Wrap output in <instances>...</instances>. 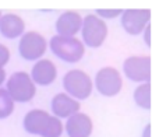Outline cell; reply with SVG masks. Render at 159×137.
I'll use <instances>...</instances> for the list:
<instances>
[{"instance_id": "6da1fadb", "label": "cell", "mask_w": 159, "mask_h": 137, "mask_svg": "<svg viewBox=\"0 0 159 137\" xmlns=\"http://www.w3.org/2000/svg\"><path fill=\"white\" fill-rule=\"evenodd\" d=\"M24 127L31 135L42 137H60L64 126L60 119L52 116L43 109H32L25 115Z\"/></svg>"}, {"instance_id": "7a4b0ae2", "label": "cell", "mask_w": 159, "mask_h": 137, "mask_svg": "<svg viewBox=\"0 0 159 137\" xmlns=\"http://www.w3.org/2000/svg\"><path fill=\"white\" fill-rule=\"evenodd\" d=\"M49 46L52 52L61 60L69 63H77L82 59L85 53V46L81 42V39L75 38H64V36L55 35L52 36L49 42Z\"/></svg>"}, {"instance_id": "3957f363", "label": "cell", "mask_w": 159, "mask_h": 137, "mask_svg": "<svg viewBox=\"0 0 159 137\" xmlns=\"http://www.w3.org/2000/svg\"><path fill=\"white\" fill-rule=\"evenodd\" d=\"M63 85L64 90L67 91V95L74 99H87L92 94L93 83L89 74L85 73L84 70L74 68L64 74L63 77Z\"/></svg>"}, {"instance_id": "277c9868", "label": "cell", "mask_w": 159, "mask_h": 137, "mask_svg": "<svg viewBox=\"0 0 159 137\" xmlns=\"http://www.w3.org/2000/svg\"><path fill=\"white\" fill-rule=\"evenodd\" d=\"M6 91L14 102H28L35 97L36 87L28 73L17 71L10 76Z\"/></svg>"}, {"instance_id": "5b68a950", "label": "cell", "mask_w": 159, "mask_h": 137, "mask_svg": "<svg viewBox=\"0 0 159 137\" xmlns=\"http://www.w3.org/2000/svg\"><path fill=\"white\" fill-rule=\"evenodd\" d=\"M82 39L91 48H99L107 36V25L95 14H88L82 18Z\"/></svg>"}, {"instance_id": "8992f818", "label": "cell", "mask_w": 159, "mask_h": 137, "mask_svg": "<svg viewBox=\"0 0 159 137\" xmlns=\"http://www.w3.org/2000/svg\"><path fill=\"white\" fill-rule=\"evenodd\" d=\"M46 49V39L36 31H28L20 39L18 50L21 58H24L25 60H38L45 55Z\"/></svg>"}, {"instance_id": "52a82bcc", "label": "cell", "mask_w": 159, "mask_h": 137, "mask_svg": "<svg viewBox=\"0 0 159 137\" xmlns=\"http://www.w3.org/2000/svg\"><path fill=\"white\" fill-rule=\"evenodd\" d=\"M95 85L98 91L105 97H115L123 87V78L117 68L106 66L96 73Z\"/></svg>"}, {"instance_id": "ba28073f", "label": "cell", "mask_w": 159, "mask_h": 137, "mask_svg": "<svg viewBox=\"0 0 159 137\" xmlns=\"http://www.w3.org/2000/svg\"><path fill=\"white\" fill-rule=\"evenodd\" d=\"M123 71L127 78L135 83H149L151 80V58L130 56L123 63Z\"/></svg>"}, {"instance_id": "9c48e42d", "label": "cell", "mask_w": 159, "mask_h": 137, "mask_svg": "<svg viewBox=\"0 0 159 137\" xmlns=\"http://www.w3.org/2000/svg\"><path fill=\"white\" fill-rule=\"evenodd\" d=\"M151 11L147 8H129L121 13V25L130 35H138L149 24Z\"/></svg>"}, {"instance_id": "30bf717a", "label": "cell", "mask_w": 159, "mask_h": 137, "mask_svg": "<svg viewBox=\"0 0 159 137\" xmlns=\"http://www.w3.org/2000/svg\"><path fill=\"white\" fill-rule=\"evenodd\" d=\"M82 27V17L78 11L67 10L61 14L56 21V31L59 36L64 38H73L81 31Z\"/></svg>"}, {"instance_id": "8fae6325", "label": "cell", "mask_w": 159, "mask_h": 137, "mask_svg": "<svg viewBox=\"0 0 159 137\" xmlns=\"http://www.w3.org/2000/svg\"><path fill=\"white\" fill-rule=\"evenodd\" d=\"M93 130L92 119L87 113L77 112L66 122V132L69 137H89Z\"/></svg>"}, {"instance_id": "7c38bea8", "label": "cell", "mask_w": 159, "mask_h": 137, "mask_svg": "<svg viewBox=\"0 0 159 137\" xmlns=\"http://www.w3.org/2000/svg\"><path fill=\"white\" fill-rule=\"evenodd\" d=\"M57 77V68L55 63L49 59H41L38 60L32 67L31 71V78L34 84L38 85H49Z\"/></svg>"}, {"instance_id": "4fadbf2b", "label": "cell", "mask_w": 159, "mask_h": 137, "mask_svg": "<svg viewBox=\"0 0 159 137\" xmlns=\"http://www.w3.org/2000/svg\"><path fill=\"white\" fill-rule=\"evenodd\" d=\"M80 108H81L80 102L67 94H57L52 99V111L57 119L70 118L71 115L80 112Z\"/></svg>"}, {"instance_id": "5bb4252c", "label": "cell", "mask_w": 159, "mask_h": 137, "mask_svg": "<svg viewBox=\"0 0 159 137\" xmlns=\"http://www.w3.org/2000/svg\"><path fill=\"white\" fill-rule=\"evenodd\" d=\"M25 31V21L17 14H3L0 17V32L8 39L18 38Z\"/></svg>"}, {"instance_id": "9a60e30c", "label": "cell", "mask_w": 159, "mask_h": 137, "mask_svg": "<svg viewBox=\"0 0 159 137\" xmlns=\"http://www.w3.org/2000/svg\"><path fill=\"white\" fill-rule=\"evenodd\" d=\"M134 101L143 109H149L151 108V84L149 83H143L135 88Z\"/></svg>"}, {"instance_id": "2e32d148", "label": "cell", "mask_w": 159, "mask_h": 137, "mask_svg": "<svg viewBox=\"0 0 159 137\" xmlns=\"http://www.w3.org/2000/svg\"><path fill=\"white\" fill-rule=\"evenodd\" d=\"M14 111V101L4 88H0V119L10 116Z\"/></svg>"}, {"instance_id": "e0dca14e", "label": "cell", "mask_w": 159, "mask_h": 137, "mask_svg": "<svg viewBox=\"0 0 159 137\" xmlns=\"http://www.w3.org/2000/svg\"><path fill=\"white\" fill-rule=\"evenodd\" d=\"M123 13L121 8H98L96 10V14H99V18H115V17L120 16Z\"/></svg>"}, {"instance_id": "ac0fdd59", "label": "cell", "mask_w": 159, "mask_h": 137, "mask_svg": "<svg viewBox=\"0 0 159 137\" xmlns=\"http://www.w3.org/2000/svg\"><path fill=\"white\" fill-rule=\"evenodd\" d=\"M10 60V50L6 45L0 44V68H3Z\"/></svg>"}, {"instance_id": "d6986e66", "label": "cell", "mask_w": 159, "mask_h": 137, "mask_svg": "<svg viewBox=\"0 0 159 137\" xmlns=\"http://www.w3.org/2000/svg\"><path fill=\"white\" fill-rule=\"evenodd\" d=\"M144 31H145V44L148 45V46H151V25L148 24L144 28Z\"/></svg>"}, {"instance_id": "ffe728a7", "label": "cell", "mask_w": 159, "mask_h": 137, "mask_svg": "<svg viewBox=\"0 0 159 137\" xmlns=\"http://www.w3.org/2000/svg\"><path fill=\"white\" fill-rule=\"evenodd\" d=\"M4 80H6V70L4 68H0V85L4 83Z\"/></svg>"}, {"instance_id": "44dd1931", "label": "cell", "mask_w": 159, "mask_h": 137, "mask_svg": "<svg viewBox=\"0 0 159 137\" xmlns=\"http://www.w3.org/2000/svg\"><path fill=\"white\" fill-rule=\"evenodd\" d=\"M149 132H151V126H149V125H147L145 130H144V137H149Z\"/></svg>"}, {"instance_id": "7402d4cb", "label": "cell", "mask_w": 159, "mask_h": 137, "mask_svg": "<svg viewBox=\"0 0 159 137\" xmlns=\"http://www.w3.org/2000/svg\"><path fill=\"white\" fill-rule=\"evenodd\" d=\"M0 17H2V11H0Z\"/></svg>"}]
</instances>
